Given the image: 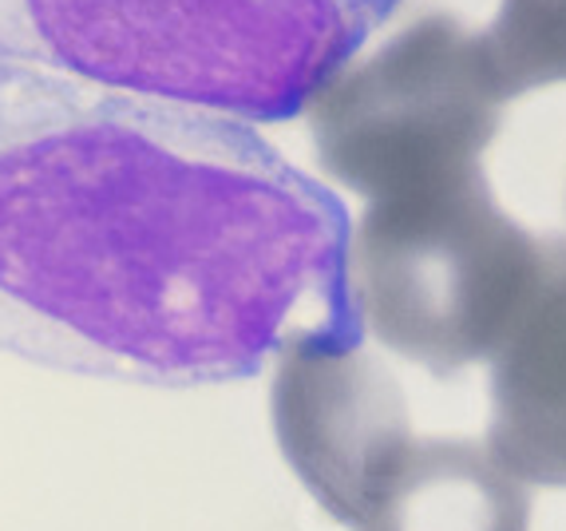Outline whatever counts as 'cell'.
Instances as JSON below:
<instances>
[{"label": "cell", "instance_id": "cell-5", "mask_svg": "<svg viewBox=\"0 0 566 531\" xmlns=\"http://www.w3.org/2000/svg\"><path fill=\"white\" fill-rule=\"evenodd\" d=\"M270 413L285 465L345 528H353L416 440L397 373L365 345L285 350L274 369Z\"/></svg>", "mask_w": 566, "mask_h": 531}, {"label": "cell", "instance_id": "cell-7", "mask_svg": "<svg viewBox=\"0 0 566 531\" xmlns=\"http://www.w3.org/2000/svg\"><path fill=\"white\" fill-rule=\"evenodd\" d=\"M531 492L488 440L416 437L349 531H527Z\"/></svg>", "mask_w": 566, "mask_h": 531}, {"label": "cell", "instance_id": "cell-4", "mask_svg": "<svg viewBox=\"0 0 566 531\" xmlns=\"http://www.w3.org/2000/svg\"><path fill=\"white\" fill-rule=\"evenodd\" d=\"M480 32L432 12L349 64L310 104L322 167L365 199L480 167L503 119Z\"/></svg>", "mask_w": 566, "mask_h": 531}, {"label": "cell", "instance_id": "cell-3", "mask_svg": "<svg viewBox=\"0 0 566 531\" xmlns=\"http://www.w3.org/2000/svg\"><path fill=\"white\" fill-rule=\"evenodd\" d=\"M547 242L495 202L480 167L368 199L349 230L365 333L436 377L491 361L543 274Z\"/></svg>", "mask_w": 566, "mask_h": 531}, {"label": "cell", "instance_id": "cell-8", "mask_svg": "<svg viewBox=\"0 0 566 531\" xmlns=\"http://www.w3.org/2000/svg\"><path fill=\"white\" fill-rule=\"evenodd\" d=\"M491 80L503 100L566 80V0H500L480 32Z\"/></svg>", "mask_w": 566, "mask_h": 531}, {"label": "cell", "instance_id": "cell-1", "mask_svg": "<svg viewBox=\"0 0 566 531\" xmlns=\"http://www.w3.org/2000/svg\"><path fill=\"white\" fill-rule=\"evenodd\" d=\"M349 210L250 124L0 64V350L195 389L357 350Z\"/></svg>", "mask_w": 566, "mask_h": 531}, {"label": "cell", "instance_id": "cell-6", "mask_svg": "<svg viewBox=\"0 0 566 531\" xmlns=\"http://www.w3.org/2000/svg\"><path fill=\"white\" fill-rule=\"evenodd\" d=\"M488 448L523 485L566 488V238H547L535 294L491 357Z\"/></svg>", "mask_w": 566, "mask_h": 531}, {"label": "cell", "instance_id": "cell-2", "mask_svg": "<svg viewBox=\"0 0 566 531\" xmlns=\"http://www.w3.org/2000/svg\"><path fill=\"white\" fill-rule=\"evenodd\" d=\"M405 0H0V64L285 124Z\"/></svg>", "mask_w": 566, "mask_h": 531}]
</instances>
